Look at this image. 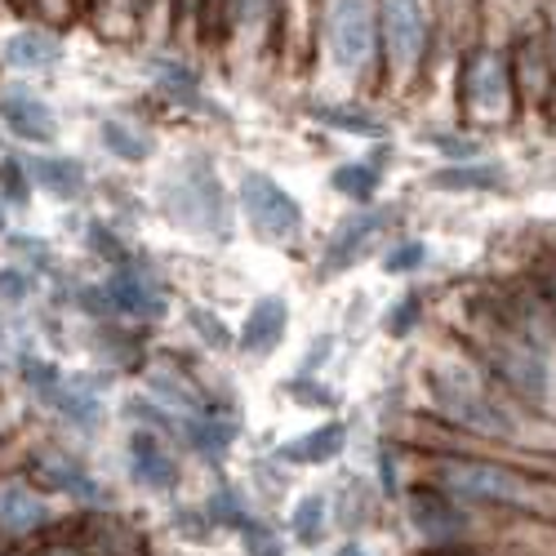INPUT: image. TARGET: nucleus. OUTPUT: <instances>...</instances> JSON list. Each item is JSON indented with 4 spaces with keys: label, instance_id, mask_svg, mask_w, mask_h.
I'll return each instance as SVG.
<instances>
[{
    "label": "nucleus",
    "instance_id": "obj_1",
    "mask_svg": "<svg viewBox=\"0 0 556 556\" xmlns=\"http://www.w3.org/2000/svg\"><path fill=\"white\" fill-rule=\"evenodd\" d=\"M428 481L445 490L454 503L472 513H517V517H543L547 513V485L526 477L513 463L472 458V454H437Z\"/></svg>",
    "mask_w": 556,
    "mask_h": 556
},
{
    "label": "nucleus",
    "instance_id": "obj_2",
    "mask_svg": "<svg viewBox=\"0 0 556 556\" xmlns=\"http://www.w3.org/2000/svg\"><path fill=\"white\" fill-rule=\"evenodd\" d=\"M23 468L54 503H67L72 513H99V507H116V490L108 485V477L89 463V454L67 441V437H31L23 458L14 463Z\"/></svg>",
    "mask_w": 556,
    "mask_h": 556
},
{
    "label": "nucleus",
    "instance_id": "obj_3",
    "mask_svg": "<svg viewBox=\"0 0 556 556\" xmlns=\"http://www.w3.org/2000/svg\"><path fill=\"white\" fill-rule=\"evenodd\" d=\"M161 210L174 227L192 231L201 241L227 245L231 231H237V205L223 192V178L205 156L182 161L161 178Z\"/></svg>",
    "mask_w": 556,
    "mask_h": 556
},
{
    "label": "nucleus",
    "instance_id": "obj_4",
    "mask_svg": "<svg viewBox=\"0 0 556 556\" xmlns=\"http://www.w3.org/2000/svg\"><path fill=\"white\" fill-rule=\"evenodd\" d=\"M428 392L437 414L450 428H463L472 437L485 441H513L517 437V414L507 409L472 369H458V365H432L428 369Z\"/></svg>",
    "mask_w": 556,
    "mask_h": 556
},
{
    "label": "nucleus",
    "instance_id": "obj_5",
    "mask_svg": "<svg viewBox=\"0 0 556 556\" xmlns=\"http://www.w3.org/2000/svg\"><path fill=\"white\" fill-rule=\"evenodd\" d=\"M67 517L23 468H0V539L10 547H36L63 534Z\"/></svg>",
    "mask_w": 556,
    "mask_h": 556
},
{
    "label": "nucleus",
    "instance_id": "obj_6",
    "mask_svg": "<svg viewBox=\"0 0 556 556\" xmlns=\"http://www.w3.org/2000/svg\"><path fill=\"white\" fill-rule=\"evenodd\" d=\"M326 54L343 76H369L379 54V5L375 0H330L326 5Z\"/></svg>",
    "mask_w": 556,
    "mask_h": 556
},
{
    "label": "nucleus",
    "instance_id": "obj_7",
    "mask_svg": "<svg viewBox=\"0 0 556 556\" xmlns=\"http://www.w3.org/2000/svg\"><path fill=\"white\" fill-rule=\"evenodd\" d=\"M401 513L409 534L419 539V552H437V547H458V543H472V507L454 503L445 490H437L432 481H414L401 490Z\"/></svg>",
    "mask_w": 556,
    "mask_h": 556
},
{
    "label": "nucleus",
    "instance_id": "obj_8",
    "mask_svg": "<svg viewBox=\"0 0 556 556\" xmlns=\"http://www.w3.org/2000/svg\"><path fill=\"white\" fill-rule=\"evenodd\" d=\"M237 210L245 214L250 231L267 245H290L303 237L307 227V214L303 205L294 201L290 188H281L271 174L263 169H245L241 182H237Z\"/></svg>",
    "mask_w": 556,
    "mask_h": 556
},
{
    "label": "nucleus",
    "instance_id": "obj_9",
    "mask_svg": "<svg viewBox=\"0 0 556 556\" xmlns=\"http://www.w3.org/2000/svg\"><path fill=\"white\" fill-rule=\"evenodd\" d=\"M116 388L112 369H67V383L50 405V424L67 441H94L108 428V396Z\"/></svg>",
    "mask_w": 556,
    "mask_h": 556
},
{
    "label": "nucleus",
    "instance_id": "obj_10",
    "mask_svg": "<svg viewBox=\"0 0 556 556\" xmlns=\"http://www.w3.org/2000/svg\"><path fill=\"white\" fill-rule=\"evenodd\" d=\"M432 40V14L428 0H383L379 5V54L392 76H414L424 67Z\"/></svg>",
    "mask_w": 556,
    "mask_h": 556
},
{
    "label": "nucleus",
    "instance_id": "obj_11",
    "mask_svg": "<svg viewBox=\"0 0 556 556\" xmlns=\"http://www.w3.org/2000/svg\"><path fill=\"white\" fill-rule=\"evenodd\" d=\"M0 129L23 152H50L63 134V121L31 80H5L0 85Z\"/></svg>",
    "mask_w": 556,
    "mask_h": 556
},
{
    "label": "nucleus",
    "instance_id": "obj_12",
    "mask_svg": "<svg viewBox=\"0 0 556 556\" xmlns=\"http://www.w3.org/2000/svg\"><path fill=\"white\" fill-rule=\"evenodd\" d=\"M103 290H108L112 316L125 320V326L143 330V326H161V320L169 316V290H165V281L138 254L129 263L103 271Z\"/></svg>",
    "mask_w": 556,
    "mask_h": 556
},
{
    "label": "nucleus",
    "instance_id": "obj_13",
    "mask_svg": "<svg viewBox=\"0 0 556 556\" xmlns=\"http://www.w3.org/2000/svg\"><path fill=\"white\" fill-rule=\"evenodd\" d=\"M121 468H125V481L134 490L156 494V498H169L182 485L178 445L165 432H152V428H129L125 450H121Z\"/></svg>",
    "mask_w": 556,
    "mask_h": 556
},
{
    "label": "nucleus",
    "instance_id": "obj_14",
    "mask_svg": "<svg viewBox=\"0 0 556 556\" xmlns=\"http://www.w3.org/2000/svg\"><path fill=\"white\" fill-rule=\"evenodd\" d=\"M63 534L85 556H152V539L143 521H134L121 507H99V513H72Z\"/></svg>",
    "mask_w": 556,
    "mask_h": 556
},
{
    "label": "nucleus",
    "instance_id": "obj_15",
    "mask_svg": "<svg viewBox=\"0 0 556 556\" xmlns=\"http://www.w3.org/2000/svg\"><path fill=\"white\" fill-rule=\"evenodd\" d=\"M237 441H241L237 409H227L218 401H210V409H201V414H178L174 419V445L182 454H192L197 463H205V468H214V472L227 468Z\"/></svg>",
    "mask_w": 556,
    "mask_h": 556
},
{
    "label": "nucleus",
    "instance_id": "obj_16",
    "mask_svg": "<svg viewBox=\"0 0 556 556\" xmlns=\"http://www.w3.org/2000/svg\"><path fill=\"white\" fill-rule=\"evenodd\" d=\"M388 227H392V210L356 205V210L330 231L326 250H320V276H339V271H348L361 254H369V245H375Z\"/></svg>",
    "mask_w": 556,
    "mask_h": 556
},
{
    "label": "nucleus",
    "instance_id": "obj_17",
    "mask_svg": "<svg viewBox=\"0 0 556 556\" xmlns=\"http://www.w3.org/2000/svg\"><path fill=\"white\" fill-rule=\"evenodd\" d=\"M63 63V36L45 23L18 27L0 40V67H5L14 80H36V76H50Z\"/></svg>",
    "mask_w": 556,
    "mask_h": 556
},
{
    "label": "nucleus",
    "instance_id": "obj_18",
    "mask_svg": "<svg viewBox=\"0 0 556 556\" xmlns=\"http://www.w3.org/2000/svg\"><path fill=\"white\" fill-rule=\"evenodd\" d=\"M27 161V174H31V188L40 197H50L59 205H80L94 188V178H89V165L72 152H23Z\"/></svg>",
    "mask_w": 556,
    "mask_h": 556
},
{
    "label": "nucleus",
    "instance_id": "obj_19",
    "mask_svg": "<svg viewBox=\"0 0 556 556\" xmlns=\"http://www.w3.org/2000/svg\"><path fill=\"white\" fill-rule=\"evenodd\" d=\"M286 330H290V299L286 294H258L241 320V330H237V352L258 365V361L281 352Z\"/></svg>",
    "mask_w": 556,
    "mask_h": 556
},
{
    "label": "nucleus",
    "instance_id": "obj_20",
    "mask_svg": "<svg viewBox=\"0 0 556 556\" xmlns=\"http://www.w3.org/2000/svg\"><path fill=\"white\" fill-rule=\"evenodd\" d=\"M143 392L152 396V401H161L169 414H201V409H210V392L188 375L182 365H174V361H165V356H156V361H143Z\"/></svg>",
    "mask_w": 556,
    "mask_h": 556
},
{
    "label": "nucleus",
    "instance_id": "obj_21",
    "mask_svg": "<svg viewBox=\"0 0 556 556\" xmlns=\"http://www.w3.org/2000/svg\"><path fill=\"white\" fill-rule=\"evenodd\" d=\"M458 89H463V103L472 112L498 116V108L507 103V94H513V76H507L503 54H472L468 67H463Z\"/></svg>",
    "mask_w": 556,
    "mask_h": 556
},
{
    "label": "nucleus",
    "instance_id": "obj_22",
    "mask_svg": "<svg viewBox=\"0 0 556 556\" xmlns=\"http://www.w3.org/2000/svg\"><path fill=\"white\" fill-rule=\"evenodd\" d=\"M348 450V424L343 419H326L320 428L303 432V437H290L276 445V463H286V468H330L339 463Z\"/></svg>",
    "mask_w": 556,
    "mask_h": 556
},
{
    "label": "nucleus",
    "instance_id": "obj_23",
    "mask_svg": "<svg viewBox=\"0 0 556 556\" xmlns=\"http://www.w3.org/2000/svg\"><path fill=\"white\" fill-rule=\"evenodd\" d=\"M334 530V513H330V494L326 490H307L290 503V517H286V539L294 547H307L316 552L320 543L330 539Z\"/></svg>",
    "mask_w": 556,
    "mask_h": 556
},
{
    "label": "nucleus",
    "instance_id": "obj_24",
    "mask_svg": "<svg viewBox=\"0 0 556 556\" xmlns=\"http://www.w3.org/2000/svg\"><path fill=\"white\" fill-rule=\"evenodd\" d=\"M148 72H152V85L161 94L178 108H197V112H210V103L201 99V76L188 59H174V54H152L148 59Z\"/></svg>",
    "mask_w": 556,
    "mask_h": 556
},
{
    "label": "nucleus",
    "instance_id": "obj_25",
    "mask_svg": "<svg viewBox=\"0 0 556 556\" xmlns=\"http://www.w3.org/2000/svg\"><path fill=\"white\" fill-rule=\"evenodd\" d=\"M201 507H205V517H210V526H214L218 534H237V530H241V526L254 517V507H250L245 485L227 481V477H218V481L210 485V494L201 498Z\"/></svg>",
    "mask_w": 556,
    "mask_h": 556
},
{
    "label": "nucleus",
    "instance_id": "obj_26",
    "mask_svg": "<svg viewBox=\"0 0 556 556\" xmlns=\"http://www.w3.org/2000/svg\"><path fill=\"white\" fill-rule=\"evenodd\" d=\"M99 143H103V152H108L112 161H121V165H143V161H152V152H156V138H152L143 125L121 121V116H108V121L99 125Z\"/></svg>",
    "mask_w": 556,
    "mask_h": 556
},
{
    "label": "nucleus",
    "instance_id": "obj_27",
    "mask_svg": "<svg viewBox=\"0 0 556 556\" xmlns=\"http://www.w3.org/2000/svg\"><path fill=\"white\" fill-rule=\"evenodd\" d=\"M0 250H5V258H10V263H18V267L36 271L40 281H50V276L63 267V263H59L54 241H50V237H36V231H27V227H10L5 237H0Z\"/></svg>",
    "mask_w": 556,
    "mask_h": 556
},
{
    "label": "nucleus",
    "instance_id": "obj_28",
    "mask_svg": "<svg viewBox=\"0 0 556 556\" xmlns=\"http://www.w3.org/2000/svg\"><path fill=\"white\" fill-rule=\"evenodd\" d=\"M312 121H320L334 134H356V138H383L388 134V121L375 116L369 108L352 103V99H339V103H307Z\"/></svg>",
    "mask_w": 556,
    "mask_h": 556
},
{
    "label": "nucleus",
    "instance_id": "obj_29",
    "mask_svg": "<svg viewBox=\"0 0 556 556\" xmlns=\"http://www.w3.org/2000/svg\"><path fill=\"white\" fill-rule=\"evenodd\" d=\"M383 503L379 490H369V481H356L348 477L339 485V494H330V513H334V526L348 530V539L361 534V526H369V517H375V507Z\"/></svg>",
    "mask_w": 556,
    "mask_h": 556
},
{
    "label": "nucleus",
    "instance_id": "obj_30",
    "mask_svg": "<svg viewBox=\"0 0 556 556\" xmlns=\"http://www.w3.org/2000/svg\"><path fill=\"white\" fill-rule=\"evenodd\" d=\"M428 182H432L437 192H494V188H503V169L477 156V161L441 165V169H437Z\"/></svg>",
    "mask_w": 556,
    "mask_h": 556
},
{
    "label": "nucleus",
    "instance_id": "obj_31",
    "mask_svg": "<svg viewBox=\"0 0 556 556\" xmlns=\"http://www.w3.org/2000/svg\"><path fill=\"white\" fill-rule=\"evenodd\" d=\"M330 188H334L339 197H348L352 205H375V197H379V188H383V165H379V156L334 165Z\"/></svg>",
    "mask_w": 556,
    "mask_h": 556
},
{
    "label": "nucleus",
    "instance_id": "obj_32",
    "mask_svg": "<svg viewBox=\"0 0 556 556\" xmlns=\"http://www.w3.org/2000/svg\"><path fill=\"white\" fill-rule=\"evenodd\" d=\"M40 294H45V281L36 271H27V267H18L10 258L0 263V312L5 316H27Z\"/></svg>",
    "mask_w": 556,
    "mask_h": 556
},
{
    "label": "nucleus",
    "instance_id": "obj_33",
    "mask_svg": "<svg viewBox=\"0 0 556 556\" xmlns=\"http://www.w3.org/2000/svg\"><path fill=\"white\" fill-rule=\"evenodd\" d=\"M0 201H5L10 214H27L31 201H36V188H31L23 148H5V152H0Z\"/></svg>",
    "mask_w": 556,
    "mask_h": 556
},
{
    "label": "nucleus",
    "instance_id": "obj_34",
    "mask_svg": "<svg viewBox=\"0 0 556 556\" xmlns=\"http://www.w3.org/2000/svg\"><path fill=\"white\" fill-rule=\"evenodd\" d=\"M80 245H85L89 258L103 263V267H121V263L134 258L129 241L121 237V231H116L108 218H85V227H80Z\"/></svg>",
    "mask_w": 556,
    "mask_h": 556
},
{
    "label": "nucleus",
    "instance_id": "obj_35",
    "mask_svg": "<svg viewBox=\"0 0 556 556\" xmlns=\"http://www.w3.org/2000/svg\"><path fill=\"white\" fill-rule=\"evenodd\" d=\"M237 543L245 556H286V530L258 513L237 530Z\"/></svg>",
    "mask_w": 556,
    "mask_h": 556
},
{
    "label": "nucleus",
    "instance_id": "obj_36",
    "mask_svg": "<svg viewBox=\"0 0 556 556\" xmlns=\"http://www.w3.org/2000/svg\"><path fill=\"white\" fill-rule=\"evenodd\" d=\"M169 530H174L178 543H192V547H210L218 539V530L210 526L201 503H178L174 513H169Z\"/></svg>",
    "mask_w": 556,
    "mask_h": 556
},
{
    "label": "nucleus",
    "instance_id": "obj_37",
    "mask_svg": "<svg viewBox=\"0 0 556 556\" xmlns=\"http://www.w3.org/2000/svg\"><path fill=\"white\" fill-rule=\"evenodd\" d=\"M276 14H281V0H227L223 23H237L245 31H263L276 23Z\"/></svg>",
    "mask_w": 556,
    "mask_h": 556
},
{
    "label": "nucleus",
    "instance_id": "obj_38",
    "mask_svg": "<svg viewBox=\"0 0 556 556\" xmlns=\"http://www.w3.org/2000/svg\"><path fill=\"white\" fill-rule=\"evenodd\" d=\"M188 326L201 334V343L205 348H214V352H227V348H237V334L227 330V320L218 316V312H210V307H188Z\"/></svg>",
    "mask_w": 556,
    "mask_h": 556
},
{
    "label": "nucleus",
    "instance_id": "obj_39",
    "mask_svg": "<svg viewBox=\"0 0 556 556\" xmlns=\"http://www.w3.org/2000/svg\"><path fill=\"white\" fill-rule=\"evenodd\" d=\"M419 320H424V294L409 290V294H401V299L388 307L383 330H388L392 339H405V334H414V326H419Z\"/></svg>",
    "mask_w": 556,
    "mask_h": 556
},
{
    "label": "nucleus",
    "instance_id": "obj_40",
    "mask_svg": "<svg viewBox=\"0 0 556 556\" xmlns=\"http://www.w3.org/2000/svg\"><path fill=\"white\" fill-rule=\"evenodd\" d=\"M428 263V245L419 237H405V241H392L388 254H383V271L388 276H409Z\"/></svg>",
    "mask_w": 556,
    "mask_h": 556
},
{
    "label": "nucleus",
    "instance_id": "obj_41",
    "mask_svg": "<svg viewBox=\"0 0 556 556\" xmlns=\"http://www.w3.org/2000/svg\"><path fill=\"white\" fill-rule=\"evenodd\" d=\"M375 490L383 494V503H396L401 498V490H405V481H401V463H396V445H379V454H375Z\"/></svg>",
    "mask_w": 556,
    "mask_h": 556
},
{
    "label": "nucleus",
    "instance_id": "obj_42",
    "mask_svg": "<svg viewBox=\"0 0 556 556\" xmlns=\"http://www.w3.org/2000/svg\"><path fill=\"white\" fill-rule=\"evenodd\" d=\"M424 143H432V148L445 156V165H458V161H477V156H481V143H477V138L445 134V129H437V134H424Z\"/></svg>",
    "mask_w": 556,
    "mask_h": 556
},
{
    "label": "nucleus",
    "instance_id": "obj_43",
    "mask_svg": "<svg viewBox=\"0 0 556 556\" xmlns=\"http://www.w3.org/2000/svg\"><path fill=\"white\" fill-rule=\"evenodd\" d=\"M18 10L36 14V23H45V27H54L76 10V0H18Z\"/></svg>",
    "mask_w": 556,
    "mask_h": 556
},
{
    "label": "nucleus",
    "instance_id": "obj_44",
    "mask_svg": "<svg viewBox=\"0 0 556 556\" xmlns=\"http://www.w3.org/2000/svg\"><path fill=\"white\" fill-rule=\"evenodd\" d=\"M294 401H307V405H339V396L320 383V379H303V375H294L290 379V388H286Z\"/></svg>",
    "mask_w": 556,
    "mask_h": 556
},
{
    "label": "nucleus",
    "instance_id": "obj_45",
    "mask_svg": "<svg viewBox=\"0 0 556 556\" xmlns=\"http://www.w3.org/2000/svg\"><path fill=\"white\" fill-rule=\"evenodd\" d=\"M14 356H18V330H14V320L0 312V379L14 375Z\"/></svg>",
    "mask_w": 556,
    "mask_h": 556
},
{
    "label": "nucleus",
    "instance_id": "obj_46",
    "mask_svg": "<svg viewBox=\"0 0 556 556\" xmlns=\"http://www.w3.org/2000/svg\"><path fill=\"white\" fill-rule=\"evenodd\" d=\"M330 356H334V334H316L312 348H307V356H303V365H299V375L303 379H316V369L326 365Z\"/></svg>",
    "mask_w": 556,
    "mask_h": 556
},
{
    "label": "nucleus",
    "instance_id": "obj_47",
    "mask_svg": "<svg viewBox=\"0 0 556 556\" xmlns=\"http://www.w3.org/2000/svg\"><path fill=\"white\" fill-rule=\"evenodd\" d=\"M14 437H18V409H14V401L5 396V388H0V450H10Z\"/></svg>",
    "mask_w": 556,
    "mask_h": 556
},
{
    "label": "nucleus",
    "instance_id": "obj_48",
    "mask_svg": "<svg viewBox=\"0 0 556 556\" xmlns=\"http://www.w3.org/2000/svg\"><path fill=\"white\" fill-rule=\"evenodd\" d=\"M27 556H85L67 534H54V539H45L36 547H27Z\"/></svg>",
    "mask_w": 556,
    "mask_h": 556
},
{
    "label": "nucleus",
    "instance_id": "obj_49",
    "mask_svg": "<svg viewBox=\"0 0 556 556\" xmlns=\"http://www.w3.org/2000/svg\"><path fill=\"white\" fill-rule=\"evenodd\" d=\"M543 307H547V316L556 320V267L543 276Z\"/></svg>",
    "mask_w": 556,
    "mask_h": 556
},
{
    "label": "nucleus",
    "instance_id": "obj_50",
    "mask_svg": "<svg viewBox=\"0 0 556 556\" xmlns=\"http://www.w3.org/2000/svg\"><path fill=\"white\" fill-rule=\"evenodd\" d=\"M419 556H485L477 543H458V547H437V552H419Z\"/></svg>",
    "mask_w": 556,
    "mask_h": 556
},
{
    "label": "nucleus",
    "instance_id": "obj_51",
    "mask_svg": "<svg viewBox=\"0 0 556 556\" xmlns=\"http://www.w3.org/2000/svg\"><path fill=\"white\" fill-rule=\"evenodd\" d=\"M334 556H369V547H365L361 539H339V547H334Z\"/></svg>",
    "mask_w": 556,
    "mask_h": 556
},
{
    "label": "nucleus",
    "instance_id": "obj_52",
    "mask_svg": "<svg viewBox=\"0 0 556 556\" xmlns=\"http://www.w3.org/2000/svg\"><path fill=\"white\" fill-rule=\"evenodd\" d=\"M10 218H14V214L5 210V201H0V237H5V231H10Z\"/></svg>",
    "mask_w": 556,
    "mask_h": 556
},
{
    "label": "nucleus",
    "instance_id": "obj_53",
    "mask_svg": "<svg viewBox=\"0 0 556 556\" xmlns=\"http://www.w3.org/2000/svg\"><path fill=\"white\" fill-rule=\"evenodd\" d=\"M0 556H27V547H5V552H0Z\"/></svg>",
    "mask_w": 556,
    "mask_h": 556
},
{
    "label": "nucleus",
    "instance_id": "obj_54",
    "mask_svg": "<svg viewBox=\"0 0 556 556\" xmlns=\"http://www.w3.org/2000/svg\"><path fill=\"white\" fill-rule=\"evenodd\" d=\"M5 547H10V543H5V539H0V552H5Z\"/></svg>",
    "mask_w": 556,
    "mask_h": 556
}]
</instances>
